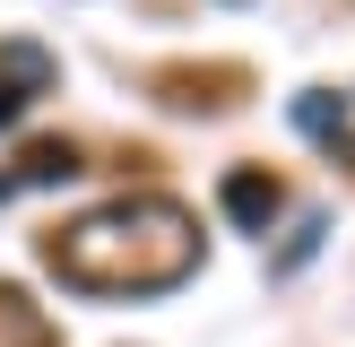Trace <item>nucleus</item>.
I'll return each instance as SVG.
<instances>
[{"mask_svg": "<svg viewBox=\"0 0 355 347\" xmlns=\"http://www.w3.org/2000/svg\"><path fill=\"white\" fill-rule=\"evenodd\" d=\"M0 347H52L44 312H35V304H26L17 287H0Z\"/></svg>", "mask_w": 355, "mask_h": 347, "instance_id": "3", "label": "nucleus"}, {"mask_svg": "<svg viewBox=\"0 0 355 347\" xmlns=\"http://www.w3.org/2000/svg\"><path fill=\"white\" fill-rule=\"evenodd\" d=\"M17 113H26V87H0V130H9Z\"/></svg>", "mask_w": 355, "mask_h": 347, "instance_id": "7", "label": "nucleus"}, {"mask_svg": "<svg viewBox=\"0 0 355 347\" xmlns=\"http://www.w3.org/2000/svg\"><path fill=\"white\" fill-rule=\"evenodd\" d=\"M0 61H9L17 78H26V96H35V87H44V78H52V61H44V52H35V44H9V52H0Z\"/></svg>", "mask_w": 355, "mask_h": 347, "instance_id": "6", "label": "nucleus"}, {"mask_svg": "<svg viewBox=\"0 0 355 347\" xmlns=\"http://www.w3.org/2000/svg\"><path fill=\"white\" fill-rule=\"evenodd\" d=\"M295 121H304L312 139H329V130H338V121H347V104H329L321 87H312V96H295Z\"/></svg>", "mask_w": 355, "mask_h": 347, "instance_id": "5", "label": "nucleus"}, {"mask_svg": "<svg viewBox=\"0 0 355 347\" xmlns=\"http://www.w3.org/2000/svg\"><path fill=\"white\" fill-rule=\"evenodd\" d=\"M217 200H225V217H234L243 235H269L277 208H286V191H277V174H269V165H234V174L217 183Z\"/></svg>", "mask_w": 355, "mask_h": 347, "instance_id": "2", "label": "nucleus"}, {"mask_svg": "<svg viewBox=\"0 0 355 347\" xmlns=\"http://www.w3.org/2000/svg\"><path fill=\"white\" fill-rule=\"evenodd\" d=\"M44 269L78 295H165L200 269V217L173 191H130L61 226L44 243Z\"/></svg>", "mask_w": 355, "mask_h": 347, "instance_id": "1", "label": "nucleus"}, {"mask_svg": "<svg viewBox=\"0 0 355 347\" xmlns=\"http://www.w3.org/2000/svg\"><path fill=\"white\" fill-rule=\"evenodd\" d=\"M0 191H9V183H0Z\"/></svg>", "mask_w": 355, "mask_h": 347, "instance_id": "8", "label": "nucleus"}, {"mask_svg": "<svg viewBox=\"0 0 355 347\" xmlns=\"http://www.w3.org/2000/svg\"><path fill=\"white\" fill-rule=\"evenodd\" d=\"M69 174H78V148L69 139H35L26 148V183H69Z\"/></svg>", "mask_w": 355, "mask_h": 347, "instance_id": "4", "label": "nucleus"}]
</instances>
